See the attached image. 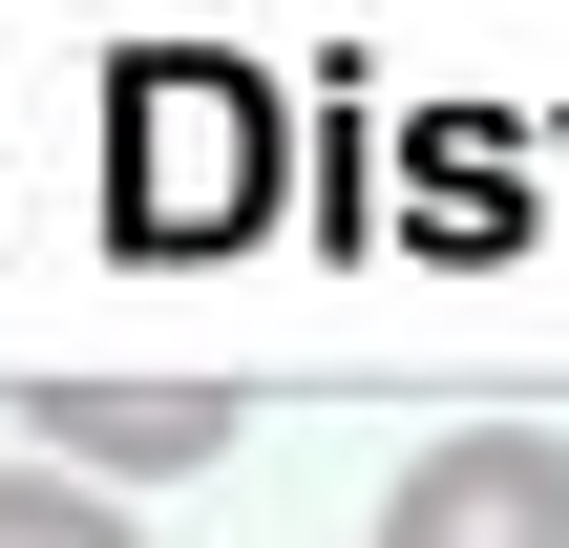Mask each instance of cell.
I'll return each instance as SVG.
<instances>
[{
  "label": "cell",
  "instance_id": "obj_3",
  "mask_svg": "<svg viewBox=\"0 0 569 548\" xmlns=\"http://www.w3.org/2000/svg\"><path fill=\"white\" fill-rule=\"evenodd\" d=\"M0 548H148L106 486H63V465H0Z\"/></svg>",
  "mask_w": 569,
  "mask_h": 548
},
{
  "label": "cell",
  "instance_id": "obj_1",
  "mask_svg": "<svg viewBox=\"0 0 569 548\" xmlns=\"http://www.w3.org/2000/svg\"><path fill=\"white\" fill-rule=\"evenodd\" d=\"M380 548H569V422H465L380 486Z\"/></svg>",
  "mask_w": 569,
  "mask_h": 548
},
{
  "label": "cell",
  "instance_id": "obj_2",
  "mask_svg": "<svg viewBox=\"0 0 569 548\" xmlns=\"http://www.w3.org/2000/svg\"><path fill=\"white\" fill-rule=\"evenodd\" d=\"M21 444H63V486H169V465H232V380H42Z\"/></svg>",
  "mask_w": 569,
  "mask_h": 548
}]
</instances>
